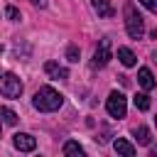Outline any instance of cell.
<instances>
[{"label":"cell","instance_id":"obj_6","mask_svg":"<svg viewBox=\"0 0 157 157\" xmlns=\"http://www.w3.org/2000/svg\"><path fill=\"white\" fill-rule=\"evenodd\" d=\"M12 145H15L20 152H32V150L37 147V140H34L32 135H27V132H17V135H12Z\"/></svg>","mask_w":157,"mask_h":157},{"label":"cell","instance_id":"obj_20","mask_svg":"<svg viewBox=\"0 0 157 157\" xmlns=\"http://www.w3.org/2000/svg\"><path fill=\"white\" fill-rule=\"evenodd\" d=\"M155 61H157V52H155Z\"/></svg>","mask_w":157,"mask_h":157},{"label":"cell","instance_id":"obj_11","mask_svg":"<svg viewBox=\"0 0 157 157\" xmlns=\"http://www.w3.org/2000/svg\"><path fill=\"white\" fill-rule=\"evenodd\" d=\"M118 59H120L123 66H135V54L128 47H118Z\"/></svg>","mask_w":157,"mask_h":157},{"label":"cell","instance_id":"obj_19","mask_svg":"<svg viewBox=\"0 0 157 157\" xmlns=\"http://www.w3.org/2000/svg\"><path fill=\"white\" fill-rule=\"evenodd\" d=\"M29 2H32V5H37V7H44V5H47V0H29Z\"/></svg>","mask_w":157,"mask_h":157},{"label":"cell","instance_id":"obj_8","mask_svg":"<svg viewBox=\"0 0 157 157\" xmlns=\"http://www.w3.org/2000/svg\"><path fill=\"white\" fill-rule=\"evenodd\" d=\"M113 147H115V152H118V155H123V157H135V145H132V142H128L125 137H115Z\"/></svg>","mask_w":157,"mask_h":157},{"label":"cell","instance_id":"obj_4","mask_svg":"<svg viewBox=\"0 0 157 157\" xmlns=\"http://www.w3.org/2000/svg\"><path fill=\"white\" fill-rule=\"evenodd\" d=\"M0 91H2V96H5V98H20V93H22V81H20L12 71H7V74L2 76Z\"/></svg>","mask_w":157,"mask_h":157},{"label":"cell","instance_id":"obj_21","mask_svg":"<svg viewBox=\"0 0 157 157\" xmlns=\"http://www.w3.org/2000/svg\"><path fill=\"white\" fill-rule=\"evenodd\" d=\"M155 123H157V118H155Z\"/></svg>","mask_w":157,"mask_h":157},{"label":"cell","instance_id":"obj_13","mask_svg":"<svg viewBox=\"0 0 157 157\" xmlns=\"http://www.w3.org/2000/svg\"><path fill=\"white\" fill-rule=\"evenodd\" d=\"M135 137H137V142H140V145H150V130H147L145 125L135 128Z\"/></svg>","mask_w":157,"mask_h":157},{"label":"cell","instance_id":"obj_17","mask_svg":"<svg viewBox=\"0 0 157 157\" xmlns=\"http://www.w3.org/2000/svg\"><path fill=\"white\" fill-rule=\"evenodd\" d=\"M78 47L76 44H69V49H66V56H69V61H78Z\"/></svg>","mask_w":157,"mask_h":157},{"label":"cell","instance_id":"obj_1","mask_svg":"<svg viewBox=\"0 0 157 157\" xmlns=\"http://www.w3.org/2000/svg\"><path fill=\"white\" fill-rule=\"evenodd\" d=\"M61 103H64V96H61L59 91H54L52 86H42V88L34 93V98H32V105H34L37 110H42V113L59 110Z\"/></svg>","mask_w":157,"mask_h":157},{"label":"cell","instance_id":"obj_5","mask_svg":"<svg viewBox=\"0 0 157 157\" xmlns=\"http://www.w3.org/2000/svg\"><path fill=\"white\" fill-rule=\"evenodd\" d=\"M108 61H110V39H101V44H98L96 52H93L91 66H93V69H101V66H105Z\"/></svg>","mask_w":157,"mask_h":157},{"label":"cell","instance_id":"obj_16","mask_svg":"<svg viewBox=\"0 0 157 157\" xmlns=\"http://www.w3.org/2000/svg\"><path fill=\"white\" fill-rule=\"evenodd\" d=\"M135 105H137L140 110H147V108H150V98H147L145 93H137V96H135Z\"/></svg>","mask_w":157,"mask_h":157},{"label":"cell","instance_id":"obj_18","mask_svg":"<svg viewBox=\"0 0 157 157\" xmlns=\"http://www.w3.org/2000/svg\"><path fill=\"white\" fill-rule=\"evenodd\" d=\"M140 5H145L150 12H157V0H137Z\"/></svg>","mask_w":157,"mask_h":157},{"label":"cell","instance_id":"obj_7","mask_svg":"<svg viewBox=\"0 0 157 157\" xmlns=\"http://www.w3.org/2000/svg\"><path fill=\"white\" fill-rule=\"evenodd\" d=\"M44 74H47L49 78H66V76H69V71H66L61 64H56V61H47V64H44Z\"/></svg>","mask_w":157,"mask_h":157},{"label":"cell","instance_id":"obj_15","mask_svg":"<svg viewBox=\"0 0 157 157\" xmlns=\"http://www.w3.org/2000/svg\"><path fill=\"white\" fill-rule=\"evenodd\" d=\"M5 15H7V20H12V22H20V20H22L20 10H17V7H12V5H7V7H5Z\"/></svg>","mask_w":157,"mask_h":157},{"label":"cell","instance_id":"obj_10","mask_svg":"<svg viewBox=\"0 0 157 157\" xmlns=\"http://www.w3.org/2000/svg\"><path fill=\"white\" fill-rule=\"evenodd\" d=\"M91 5H93V10L98 12V17H113V15H115V10H113V5H110L108 0H91Z\"/></svg>","mask_w":157,"mask_h":157},{"label":"cell","instance_id":"obj_2","mask_svg":"<svg viewBox=\"0 0 157 157\" xmlns=\"http://www.w3.org/2000/svg\"><path fill=\"white\" fill-rule=\"evenodd\" d=\"M123 15H125V29H128V34L132 39H140L145 34V22H142V15L137 12V7L132 2H125Z\"/></svg>","mask_w":157,"mask_h":157},{"label":"cell","instance_id":"obj_3","mask_svg":"<svg viewBox=\"0 0 157 157\" xmlns=\"http://www.w3.org/2000/svg\"><path fill=\"white\" fill-rule=\"evenodd\" d=\"M105 110L110 118H125V110H128V101L120 91H110L108 101H105Z\"/></svg>","mask_w":157,"mask_h":157},{"label":"cell","instance_id":"obj_9","mask_svg":"<svg viewBox=\"0 0 157 157\" xmlns=\"http://www.w3.org/2000/svg\"><path fill=\"white\" fill-rule=\"evenodd\" d=\"M137 81H140V86H142L145 91H152V88H155V76H152V71H150L147 66H142V69L137 71Z\"/></svg>","mask_w":157,"mask_h":157},{"label":"cell","instance_id":"obj_14","mask_svg":"<svg viewBox=\"0 0 157 157\" xmlns=\"http://www.w3.org/2000/svg\"><path fill=\"white\" fill-rule=\"evenodd\" d=\"M0 113H2V120H5V125H15V123H17V115H15V113H12L7 105H2V110H0Z\"/></svg>","mask_w":157,"mask_h":157},{"label":"cell","instance_id":"obj_12","mask_svg":"<svg viewBox=\"0 0 157 157\" xmlns=\"http://www.w3.org/2000/svg\"><path fill=\"white\" fill-rule=\"evenodd\" d=\"M64 155H69V157H83V147L76 140H69V142H64Z\"/></svg>","mask_w":157,"mask_h":157}]
</instances>
